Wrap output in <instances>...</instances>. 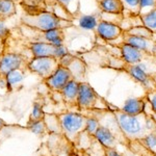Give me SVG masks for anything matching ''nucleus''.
<instances>
[{
  "mask_svg": "<svg viewBox=\"0 0 156 156\" xmlns=\"http://www.w3.org/2000/svg\"><path fill=\"white\" fill-rule=\"evenodd\" d=\"M72 79H75V78L73 76L71 71L66 67L58 66V68L55 70L53 74L47 79H45L44 81L50 90L59 93L62 87L69 81H71Z\"/></svg>",
  "mask_w": 156,
  "mask_h": 156,
  "instance_id": "0eeeda50",
  "label": "nucleus"
},
{
  "mask_svg": "<svg viewBox=\"0 0 156 156\" xmlns=\"http://www.w3.org/2000/svg\"><path fill=\"white\" fill-rule=\"evenodd\" d=\"M58 66V59L55 57H34L27 64V69L45 80L53 74Z\"/></svg>",
  "mask_w": 156,
  "mask_h": 156,
  "instance_id": "39448f33",
  "label": "nucleus"
},
{
  "mask_svg": "<svg viewBox=\"0 0 156 156\" xmlns=\"http://www.w3.org/2000/svg\"><path fill=\"white\" fill-rule=\"evenodd\" d=\"M50 148L57 151H53L52 155L54 156H77L75 151V146L71 144L66 137L60 132L58 135L57 133H53L49 140Z\"/></svg>",
  "mask_w": 156,
  "mask_h": 156,
  "instance_id": "6e6552de",
  "label": "nucleus"
},
{
  "mask_svg": "<svg viewBox=\"0 0 156 156\" xmlns=\"http://www.w3.org/2000/svg\"><path fill=\"white\" fill-rule=\"evenodd\" d=\"M21 22L25 26L37 29L41 32L54 28H62L71 26L72 21L62 19L52 12H39L34 14H25L21 18Z\"/></svg>",
  "mask_w": 156,
  "mask_h": 156,
  "instance_id": "7ed1b4c3",
  "label": "nucleus"
},
{
  "mask_svg": "<svg viewBox=\"0 0 156 156\" xmlns=\"http://www.w3.org/2000/svg\"><path fill=\"white\" fill-rule=\"evenodd\" d=\"M104 151H105L104 156H125L121 152H119L118 149H108V148H104Z\"/></svg>",
  "mask_w": 156,
  "mask_h": 156,
  "instance_id": "c9c22d12",
  "label": "nucleus"
},
{
  "mask_svg": "<svg viewBox=\"0 0 156 156\" xmlns=\"http://www.w3.org/2000/svg\"><path fill=\"white\" fill-rule=\"evenodd\" d=\"M127 34H132V36H137V37H147V39H152L154 34L151 32L149 29L146 28L144 25H140V26H135L133 28L127 30Z\"/></svg>",
  "mask_w": 156,
  "mask_h": 156,
  "instance_id": "cd10ccee",
  "label": "nucleus"
},
{
  "mask_svg": "<svg viewBox=\"0 0 156 156\" xmlns=\"http://www.w3.org/2000/svg\"><path fill=\"white\" fill-rule=\"evenodd\" d=\"M78 90H79V81L76 79H72L65 85L60 90V95L62 97V100L68 106L77 107V98H78Z\"/></svg>",
  "mask_w": 156,
  "mask_h": 156,
  "instance_id": "4468645a",
  "label": "nucleus"
},
{
  "mask_svg": "<svg viewBox=\"0 0 156 156\" xmlns=\"http://www.w3.org/2000/svg\"><path fill=\"white\" fill-rule=\"evenodd\" d=\"M140 18L146 28H148L151 32L156 34V9H153L148 12L140 15Z\"/></svg>",
  "mask_w": 156,
  "mask_h": 156,
  "instance_id": "412c9836",
  "label": "nucleus"
},
{
  "mask_svg": "<svg viewBox=\"0 0 156 156\" xmlns=\"http://www.w3.org/2000/svg\"><path fill=\"white\" fill-rule=\"evenodd\" d=\"M24 62V57L17 53H5L0 58V74L4 77L12 70L20 69Z\"/></svg>",
  "mask_w": 156,
  "mask_h": 156,
  "instance_id": "f8f14e48",
  "label": "nucleus"
},
{
  "mask_svg": "<svg viewBox=\"0 0 156 156\" xmlns=\"http://www.w3.org/2000/svg\"><path fill=\"white\" fill-rule=\"evenodd\" d=\"M57 2L62 4L71 15H74V11L76 12L79 4V0H57Z\"/></svg>",
  "mask_w": 156,
  "mask_h": 156,
  "instance_id": "c756f323",
  "label": "nucleus"
},
{
  "mask_svg": "<svg viewBox=\"0 0 156 156\" xmlns=\"http://www.w3.org/2000/svg\"><path fill=\"white\" fill-rule=\"evenodd\" d=\"M57 122L65 137L71 144L77 147L80 142V137L85 132L87 127V115L77 112H62L57 115Z\"/></svg>",
  "mask_w": 156,
  "mask_h": 156,
  "instance_id": "f03ea898",
  "label": "nucleus"
},
{
  "mask_svg": "<svg viewBox=\"0 0 156 156\" xmlns=\"http://www.w3.org/2000/svg\"><path fill=\"white\" fill-rule=\"evenodd\" d=\"M99 6L106 14L122 15L124 12V6L121 0H99Z\"/></svg>",
  "mask_w": 156,
  "mask_h": 156,
  "instance_id": "a211bd4d",
  "label": "nucleus"
},
{
  "mask_svg": "<svg viewBox=\"0 0 156 156\" xmlns=\"http://www.w3.org/2000/svg\"><path fill=\"white\" fill-rule=\"evenodd\" d=\"M153 9H156V0H140V14L148 12Z\"/></svg>",
  "mask_w": 156,
  "mask_h": 156,
  "instance_id": "7c9ffc66",
  "label": "nucleus"
},
{
  "mask_svg": "<svg viewBox=\"0 0 156 156\" xmlns=\"http://www.w3.org/2000/svg\"><path fill=\"white\" fill-rule=\"evenodd\" d=\"M121 69L126 72L130 77H132L135 81H137L138 83L142 84L146 90V92H151V90H156V81L154 80V78L151 76L150 74H148L142 68V66L125 62L121 67Z\"/></svg>",
  "mask_w": 156,
  "mask_h": 156,
  "instance_id": "423d86ee",
  "label": "nucleus"
},
{
  "mask_svg": "<svg viewBox=\"0 0 156 156\" xmlns=\"http://www.w3.org/2000/svg\"><path fill=\"white\" fill-rule=\"evenodd\" d=\"M46 114L44 112V108H43V104L40 101H36L32 105V110L29 115V119L27 121L26 125H30L32 123L39 122L45 119Z\"/></svg>",
  "mask_w": 156,
  "mask_h": 156,
  "instance_id": "5701e85b",
  "label": "nucleus"
},
{
  "mask_svg": "<svg viewBox=\"0 0 156 156\" xmlns=\"http://www.w3.org/2000/svg\"><path fill=\"white\" fill-rule=\"evenodd\" d=\"M9 29L7 28V26L4 23L3 19H0V39L1 40H5L7 37L9 36Z\"/></svg>",
  "mask_w": 156,
  "mask_h": 156,
  "instance_id": "72a5a7b5",
  "label": "nucleus"
},
{
  "mask_svg": "<svg viewBox=\"0 0 156 156\" xmlns=\"http://www.w3.org/2000/svg\"><path fill=\"white\" fill-rule=\"evenodd\" d=\"M124 6V11L127 9L135 16L140 14V0H121Z\"/></svg>",
  "mask_w": 156,
  "mask_h": 156,
  "instance_id": "bb28decb",
  "label": "nucleus"
},
{
  "mask_svg": "<svg viewBox=\"0 0 156 156\" xmlns=\"http://www.w3.org/2000/svg\"><path fill=\"white\" fill-rule=\"evenodd\" d=\"M43 36H44V42L50 43V44L54 45V46H59V45L64 44L65 34L64 29L62 28L47 30V31L43 32Z\"/></svg>",
  "mask_w": 156,
  "mask_h": 156,
  "instance_id": "6ab92c4d",
  "label": "nucleus"
},
{
  "mask_svg": "<svg viewBox=\"0 0 156 156\" xmlns=\"http://www.w3.org/2000/svg\"><path fill=\"white\" fill-rule=\"evenodd\" d=\"M123 43L131 46L135 47L137 49H140L143 51L147 52L151 55H153V48L156 41L152 39H147V37H137V36H132V34H127L126 31H123Z\"/></svg>",
  "mask_w": 156,
  "mask_h": 156,
  "instance_id": "9b49d317",
  "label": "nucleus"
},
{
  "mask_svg": "<svg viewBox=\"0 0 156 156\" xmlns=\"http://www.w3.org/2000/svg\"><path fill=\"white\" fill-rule=\"evenodd\" d=\"M2 78H3V77H2V76H1V74H0V81H1V79H2Z\"/></svg>",
  "mask_w": 156,
  "mask_h": 156,
  "instance_id": "ea45409f",
  "label": "nucleus"
},
{
  "mask_svg": "<svg viewBox=\"0 0 156 156\" xmlns=\"http://www.w3.org/2000/svg\"><path fill=\"white\" fill-rule=\"evenodd\" d=\"M129 150L132 151L138 156H156L155 153L146 148L144 145L140 144L138 140H134V142H130L129 144Z\"/></svg>",
  "mask_w": 156,
  "mask_h": 156,
  "instance_id": "393cba45",
  "label": "nucleus"
},
{
  "mask_svg": "<svg viewBox=\"0 0 156 156\" xmlns=\"http://www.w3.org/2000/svg\"><path fill=\"white\" fill-rule=\"evenodd\" d=\"M119 48L121 50V53H122L123 59L127 64L138 65L146 59H150L154 57L153 55L147 53V52L143 51L140 49L135 48V47L131 46V45L125 44V43L120 44Z\"/></svg>",
  "mask_w": 156,
  "mask_h": 156,
  "instance_id": "1a4fd4ad",
  "label": "nucleus"
},
{
  "mask_svg": "<svg viewBox=\"0 0 156 156\" xmlns=\"http://www.w3.org/2000/svg\"><path fill=\"white\" fill-rule=\"evenodd\" d=\"M25 128L41 138L45 137L46 135H48L49 133H51V130H50L49 126L47 125L46 120L45 119L42 121H39V122L32 123V124H30V125H26Z\"/></svg>",
  "mask_w": 156,
  "mask_h": 156,
  "instance_id": "aec40b11",
  "label": "nucleus"
},
{
  "mask_svg": "<svg viewBox=\"0 0 156 156\" xmlns=\"http://www.w3.org/2000/svg\"><path fill=\"white\" fill-rule=\"evenodd\" d=\"M95 31L98 36L105 41H114V40H117L118 37H122L123 34V30L119 25L108 21H104V20L99 21Z\"/></svg>",
  "mask_w": 156,
  "mask_h": 156,
  "instance_id": "9d476101",
  "label": "nucleus"
},
{
  "mask_svg": "<svg viewBox=\"0 0 156 156\" xmlns=\"http://www.w3.org/2000/svg\"><path fill=\"white\" fill-rule=\"evenodd\" d=\"M44 156H45V155H44ZM50 156H54V155H50Z\"/></svg>",
  "mask_w": 156,
  "mask_h": 156,
  "instance_id": "79ce46f5",
  "label": "nucleus"
},
{
  "mask_svg": "<svg viewBox=\"0 0 156 156\" xmlns=\"http://www.w3.org/2000/svg\"><path fill=\"white\" fill-rule=\"evenodd\" d=\"M69 54L67 47H65V45H59V46H55V51H54V57L56 59H60L62 56Z\"/></svg>",
  "mask_w": 156,
  "mask_h": 156,
  "instance_id": "2f4dec72",
  "label": "nucleus"
},
{
  "mask_svg": "<svg viewBox=\"0 0 156 156\" xmlns=\"http://www.w3.org/2000/svg\"><path fill=\"white\" fill-rule=\"evenodd\" d=\"M29 50L31 51L34 57H54L55 46L44 41L31 42L29 44Z\"/></svg>",
  "mask_w": 156,
  "mask_h": 156,
  "instance_id": "2eb2a0df",
  "label": "nucleus"
},
{
  "mask_svg": "<svg viewBox=\"0 0 156 156\" xmlns=\"http://www.w3.org/2000/svg\"><path fill=\"white\" fill-rule=\"evenodd\" d=\"M77 106L81 110L109 109V104L87 82H79Z\"/></svg>",
  "mask_w": 156,
  "mask_h": 156,
  "instance_id": "20e7f679",
  "label": "nucleus"
},
{
  "mask_svg": "<svg viewBox=\"0 0 156 156\" xmlns=\"http://www.w3.org/2000/svg\"><path fill=\"white\" fill-rule=\"evenodd\" d=\"M155 132H156V126H155Z\"/></svg>",
  "mask_w": 156,
  "mask_h": 156,
  "instance_id": "a19ab883",
  "label": "nucleus"
},
{
  "mask_svg": "<svg viewBox=\"0 0 156 156\" xmlns=\"http://www.w3.org/2000/svg\"><path fill=\"white\" fill-rule=\"evenodd\" d=\"M16 14V5L12 0H0V19H6Z\"/></svg>",
  "mask_w": 156,
  "mask_h": 156,
  "instance_id": "b1692460",
  "label": "nucleus"
},
{
  "mask_svg": "<svg viewBox=\"0 0 156 156\" xmlns=\"http://www.w3.org/2000/svg\"><path fill=\"white\" fill-rule=\"evenodd\" d=\"M100 126V122L96 115H87V127L85 132L90 136H95L98 128Z\"/></svg>",
  "mask_w": 156,
  "mask_h": 156,
  "instance_id": "a878e982",
  "label": "nucleus"
},
{
  "mask_svg": "<svg viewBox=\"0 0 156 156\" xmlns=\"http://www.w3.org/2000/svg\"><path fill=\"white\" fill-rule=\"evenodd\" d=\"M100 20H98L95 15H82L78 20V25L80 28L85 30H95Z\"/></svg>",
  "mask_w": 156,
  "mask_h": 156,
  "instance_id": "4be33fe9",
  "label": "nucleus"
},
{
  "mask_svg": "<svg viewBox=\"0 0 156 156\" xmlns=\"http://www.w3.org/2000/svg\"><path fill=\"white\" fill-rule=\"evenodd\" d=\"M146 98L149 101L151 108H152L154 112H156V90H151V92H146Z\"/></svg>",
  "mask_w": 156,
  "mask_h": 156,
  "instance_id": "473e14b6",
  "label": "nucleus"
},
{
  "mask_svg": "<svg viewBox=\"0 0 156 156\" xmlns=\"http://www.w3.org/2000/svg\"><path fill=\"white\" fill-rule=\"evenodd\" d=\"M145 112H147L148 115H150L151 118H152L153 120H154V122L156 123V112L151 108V105L149 101L147 100V98H146V104H145Z\"/></svg>",
  "mask_w": 156,
  "mask_h": 156,
  "instance_id": "f704fd0d",
  "label": "nucleus"
},
{
  "mask_svg": "<svg viewBox=\"0 0 156 156\" xmlns=\"http://www.w3.org/2000/svg\"><path fill=\"white\" fill-rule=\"evenodd\" d=\"M138 142L156 154V132H155V130L153 132H151L150 134H148L147 136L144 137L143 140H138Z\"/></svg>",
  "mask_w": 156,
  "mask_h": 156,
  "instance_id": "c85d7f7f",
  "label": "nucleus"
},
{
  "mask_svg": "<svg viewBox=\"0 0 156 156\" xmlns=\"http://www.w3.org/2000/svg\"><path fill=\"white\" fill-rule=\"evenodd\" d=\"M110 110L129 143L143 140L155 130L156 123L147 112L131 115L124 112L121 108H110Z\"/></svg>",
  "mask_w": 156,
  "mask_h": 156,
  "instance_id": "f257e3e1",
  "label": "nucleus"
},
{
  "mask_svg": "<svg viewBox=\"0 0 156 156\" xmlns=\"http://www.w3.org/2000/svg\"><path fill=\"white\" fill-rule=\"evenodd\" d=\"M153 56L156 57V43L154 45V48H153Z\"/></svg>",
  "mask_w": 156,
  "mask_h": 156,
  "instance_id": "58836bf2",
  "label": "nucleus"
},
{
  "mask_svg": "<svg viewBox=\"0 0 156 156\" xmlns=\"http://www.w3.org/2000/svg\"><path fill=\"white\" fill-rule=\"evenodd\" d=\"M24 77H25V74L22 68L12 70V71H11L9 73H7L5 76L3 77L4 79H5L7 90H11V92L18 90L22 85V81L24 80Z\"/></svg>",
  "mask_w": 156,
  "mask_h": 156,
  "instance_id": "f3484780",
  "label": "nucleus"
},
{
  "mask_svg": "<svg viewBox=\"0 0 156 156\" xmlns=\"http://www.w3.org/2000/svg\"><path fill=\"white\" fill-rule=\"evenodd\" d=\"M5 126H6V123L4 122V121L2 120V119H0V131H1V130L3 129V128L5 127Z\"/></svg>",
  "mask_w": 156,
  "mask_h": 156,
  "instance_id": "e433bc0d",
  "label": "nucleus"
},
{
  "mask_svg": "<svg viewBox=\"0 0 156 156\" xmlns=\"http://www.w3.org/2000/svg\"><path fill=\"white\" fill-rule=\"evenodd\" d=\"M75 151L77 156H104L105 154L104 147L95 136H90L87 146L75 147Z\"/></svg>",
  "mask_w": 156,
  "mask_h": 156,
  "instance_id": "ddd939ff",
  "label": "nucleus"
},
{
  "mask_svg": "<svg viewBox=\"0 0 156 156\" xmlns=\"http://www.w3.org/2000/svg\"><path fill=\"white\" fill-rule=\"evenodd\" d=\"M145 104H146V96L138 97V98H130L124 103L121 109L128 115H140L145 112Z\"/></svg>",
  "mask_w": 156,
  "mask_h": 156,
  "instance_id": "dca6fc26",
  "label": "nucleus"
},
{
  "mask_svg": "<svg viewBox=\"0 0 156 156\" xmlns=\"http://www.w3.org/2000/svg\"><path fill=\"white\" fill-rule=\"evenodd\" d=\"M3 49V40L0 39V51Z\"/></svg>",
  "mask_w": 156,
  "mask_h": 156,
  "instance_id": "4c0bfd02",
  "label": "nucleus"
}]
</instances>
